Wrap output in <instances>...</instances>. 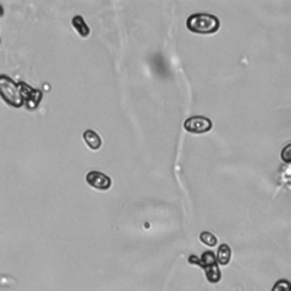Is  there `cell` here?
Here are the masks:
<instances>
[{"mask_svg": "<svg viewBox=\"0 0 291 291\" xmlns=\"http://www.w3.org/2000/svg\"><path fill=\"white\" fill-rule=\"evenodd\" d=\"M0 97L11 107L21 108L24 106L20 84L13 81L10 76L4 74L0 75Z\"/></svg>", "mask_w": 291, "mask_h": 291, "instance_id": "3", "label": "cell"}, {"mask_svg": "<svg viewBox=\"0 0 291 291\" xmlns=\"http://www.w3.org/2000/svg\"><path fill=\"white\" fill-rule=\"evenodd\" d=\"M271 291H291L290 281L286 279L279 280L277 282H275V284L273 285Z\"/></svg>", "mask_w": 291, "mask_h": 291, "instance_id": "11", "label": "cell"}, {"mask_svg": "<svg viewBox=\"0 0 291 291\" xmlns=\"http://www.w3.org/2000/svg\"><path fill=\"white\" fill-rule=\"evenodd\" d=\"M199 240L208 247H215L217 245V238L212 232L208 231H203L199 234Z\"/></svg>", "mask_w": 291, "mask_h": 291, "instance_id": "10", "label": "cell"}, {"mask_svg": "<svg viewBox=\"0 0 291 291\" xmlns=\"http://www.w3.org/2000/svg\"><path fill=\"white\" fill-rule=\"evenodd\" d=\"M188 262L190 265L201 267L204 273H205L206 280L210 282V283L216 284L222 279L219 264L216 262L215 254L213 253V251H204L201 257H198L196 255H191L188 258Z\"/></svg>", "mask_w": 291, "mask_h": 291, "instance_id": "1", "label": "cell"}, {"mask_svg": "<svg viewBox=\"0 0 291 291\" xmlns=\"http://www.w3.org/2000/svg\"><path fill=\"white\" fill-rule=\"evenodd\" d=\"M213 128L212 121L205 116L196 115L191 116L185 120L184 129L190 133L195 134H203L208 131H211Z\"/></svg>", "mask_w": 291, "mask_h": 291, "instance_id": "4", "label": "cell"}, {"mask_svg": "<svg viewBox=\"0 0 291 291\" xmlns=\"http://www.w3.org/2000/svg\"><path fill=\"white\" fill-rule=\"evenodd\" d=\"M86 183L99 191H107L112 186L111 177L105 173L98 171H91L86 174Z\"/></svg>", "mask_w": 291, "mask_h": 291, "instance_id": "6", "label": "cell"}, {"mask_svg": "<svg viewBox=\"0 0 291 291\" xmlns=\"http://www.w3.org/2000/svg\"><path fill=\"white\" fill-rule=\"evenodd\" d=\"M72 25L76 30V32L80 34L82 38H88L91 33V30L86 24V22L84 21L83 16L81 15H75L72 19Z\"/></svg>", "mask_w": 291, "mask_h": 291, "instance_id": "9", "label": "cell"}, {"mask_svg": "<svg viewBox=\"0 0 291 291\" xmlns=\"http://www.w3.org/2000/svg\"><path fill=\"white\" fill-rule=\"evenodd\" d=\"M83 139L90 149L98 150L102 147V143H103L102 138L99 137V134L95 131H93V130H91V129L85 130L83 133Z\"/></svg>", "mask_w": 291, "mask_h": 291, "instance_id": "8", "label": "cell"}, {"mask_svg": "<svg viewBox=\"0 0 291 291\" xmlns=\"http://www.w3.org/2000/svg\"><path fill=\"white\" fill-rule=\"evenodd\" d=\"M221 22L215 15L207 13H196L188 17L186 28L197 34H213L220 30Z\"/></svg>", "mask_w": 291, "mask_h": 291, "instance_id": "2", "label": "cell"}, {"mask_svg": "<svg viewBox=\"0 0 291 291\" xmlns=\"http://www.w3.org/2000/svg\"><path fill=\"white\" fill-rule=\"evenodd\" d=\"M19 84L22 98H23L24 102V106H27L29 110H36L42 99L41 91L31 88V86L24 83V82H19Z\"/></svg>", "mask_w": 291, "mask_h": 291, "instance_id": "5", "label": "cell"}, {"mask_svg": "<svg viewBox=\"0 0 291 291\" xmlns=\"http://www.w3.org/2000/svg\"><path fill=\"white\" fill-rule=\"evenodd\" d=\"M232 256V250L230 248V246L227 244H222L219 246V249H217V255H215L216 262L221 266H227L229 265L230 260H231Z\"/></svg>", "mask_w": 291, "mask_h": 291, "instance_id": "7", "label": "cell"}, {"mask_svg": "<svg viewBox=\"0 0 291 291\" xmlns=\"http://www.w3.org/2000/svg\"><path fill=\"white\" fill-rule=\"evenodd\" d=\"M281 158L284 160L286 164L290 163V145H288L285 148L282 150L281 153Z\"/></svg>", "mask_w": 291, "mask_h": 291, "instance_id": "12", "label": "cell"}]
</instances>
